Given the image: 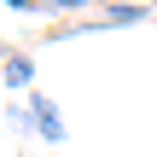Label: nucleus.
Masks as SVG:
<instances>
[{
	"label": "nucleus",
	"mask_w": 157,
	"mask_h": 157,
	"mask_svg": "<svg viewBox=\"0 0 157 157\" xmlns=\"http://www.w3.org/2000/svg\"><path fill=\"white\" fill-rule=\"evenodd\" d=\"M23 111H29V128H35L47 146H58V140H64V111H58V105H52L41 87L29 93V105H23Z\"/></svg>",
	"instance_id": "obj_1"
},
{
	"label": "nucleus",
	"mask_w": 157,
	"mask_h": 157,
	"mask_svg": "<svg viewBox=\"0 0 157 157\" xmlns=\"http://www.w3.org/2000/svg\"><path fill=\"white\" fill-rule=\"evenodd\" d=\"M93 0H41V12H87Z\"/></svg>",
	"instance_id": "obj_4"
},
{
	"label": "nucleus",
	"mask_w": 157,
	"mask_h": 157,
	"mask_svg": "<svg viewBox=\"0 0 157 157\" xmlns=\"http://www.w3.org/2000/svg\"><path fill=\"white\" fill-rule=\"evenodd\" d=\"M140 17H146V6H140V0H117V6H105L93 23H140Z\"/></svg>",
	"instance_id": "obj_3"
},
{
	"label": "nucleus",
	"mask_w": 157,
	"mask_h": 157,
	"mask_svg": "<svg viewBox=\"0 0 157 157\" xmlns=\"http://www.w3.org/2000/svg\"><path fill=\"white\" fill-rule=\"evenodd\" d=\"M0 82L35 93V58H29V52H6V58H0Z\"/></svg>",
	"instance_id": "obj_2"
},
{
	"label": "nucleus",
	"mask_w": 157,
	"mask_h": 157,
	"mask_svg": "<svg viewBox=\"0 0 157 157\" xmlns=\"http://www.w3.org/2000/svg\"><path fill=\"white\" fill-rule=\"evenodd\" d=\"M0 6H12V12H29V17H41V0H0Z\"/></svg>",
	"instance_id": "obj_5"
},
{
	"label": "nucleus",
	"mask_w": 157,
	"mask_h": 157,
	"mask_svg": "<svg viewBox=\"0 0 157 157\" xmlns=\"http://www.w3.org/2000/svg\"><path fill=\"white\" fill-rule=\"evenodd\" d=\"M0 58H6V52H0Z\"/></svg>",
	"instance_id": "obj_6"
}]
</instances>
